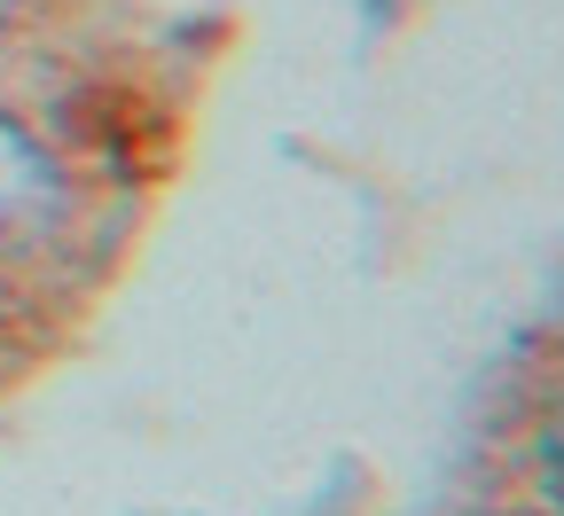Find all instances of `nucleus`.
<instances>
[{"instance_id":"nucleus-1","label":"nucleus","mask_w":564,"mask_h":516,"mask_svg":"<svg viewBox=\"0 0 564 516\" xmlns=\"http://www.w3.org/2000/svg\"><path fill=\"white\" fill-rule=\"evenodd\" d=\"M47 204H55V173L40 157V141L17 118H0V251H17L40 228Z\"/></svg>"},{"instance_id":"nucleus-2","label":"nucleus","mask_w":564,"mask_h":516,"mask_svg":"<svg viewBox=\"0 0 564 516\" xmlns=\"http://www.w3.org/2000/svg\"><path fill=\"white\" fill-rule=\"evenodd\" d=\"M533 470H541V493H549V508L564 516V415L541 430V454H533Z\"/></svg>"}]
</instances>
